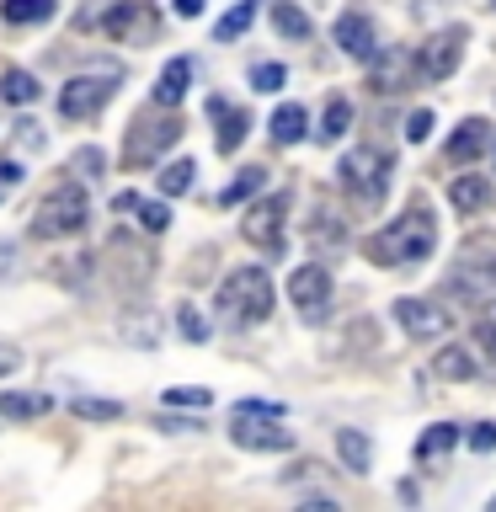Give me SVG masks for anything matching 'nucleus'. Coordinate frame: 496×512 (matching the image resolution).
Instances as JSON below:
<instances>
[{
	"label": "nucleus",
	"instance_id": "obj_1",
	"mask_svg": "<svg viewBox=\"0 0 496 512\" xmlns=\"http://www.w3.org/2000/svg\"><path fill=\"white\" fill-rule=\"evenodd\" d=\"M432 246H438V219L427 208H406V214H395L390 230L368 235V256L379 267H416L422 256H432Z\"/></svg>",
	"mask_w": 496,
	"mask_h": 512
},
{
	"label": "nucleus",
	"instance_id": "obj_2",
	"mask_svg": "<svg viewBox=\"0 0 496 512\" xmlns=\"http://www.w3.org/2000/svg\"><path fill=\"white\" fill-rule=\"evenodd\" d=\"M214 304H219L224 320H235V326H256V320H267L272 315V278H267V267L230 272V278L219 283Z\"/></svg>",
	"mask_w": 496,
	"mask_h": 512
},
{
	"label": "nucleus",
	"instance_id": "obj_3",
	"mask_svg": "<svg viewBox=\"0 0 496 512\" xmlns=\"http://www.w3.org/2000/svg\"><path fill=\"white\" fill-rule=\"evenodd\" d=\"M91 219V203H86V187L80 182H59L48 187V198L38 203V214H32V235L43 240H59V235H80Z\"/></svg>",
	"mask_w": 496,
	"mask_h": 512
},
{
	"label": "nucleus",
	"instance_id": "obj_4",
	"mask_svg": "<svg viewBox=\"0 0 496 512\" xmlns=\"http://www.w3.org/2000/svg\"><path fill=\"white\" fill-rule=\"evenodd\" d=\"M342 187H347V198L358 203V208H379V198H384V187H390V155L384 150H374V144H358L352 155H342Z\"/></svg>",
	"mask_w": 496,
	"mask_h": 512
},
{
	"label": "nucleus",
	"instance_id": "obj_5",
	"mask_svg": "<svg viewBox=\"0 0 496 512\" xmlns=\"http://www.w3.org/2000/svg\"><path fill=\"white\" fill-rule=\"evenodd\" d=\"M182 139V118H171V107H160L155 118H134L128 123V139H123V166L139 171L150 166L160 150H171V144Z\"/></svg>",
	"mask_w": 496,
	"mask_h": 512
},
{
	"label": "nucleus",
	"instance_id": "obj_6",
	"mask_svg": "<svg viewBox=\"0 0 496 512\" xmlns=\"http://www.w3.org/2000/svg\"><path fill=\"white\" fill-rule=\"evenodd\" d=\"M283 416L278 411H235V427H230V438L240 448H251V454H283V448H294V432L278 427Z\"/></svg>",
	"mask_w": 496,
	"mask_h": 512
},
{
	"label": "nucleus",
	"instance_id": "obj_7",
	"mask_svg": "<svg viewBox=\"0 0 496 512\" xmlns=\"http://www.w3.org/2000/svg\"><path fill=\"white\" fill-rule=\"evenodd\" d=\"M283 219H288V198H283V192H272V198L251 203V214L240 219V235H246L256 251L278 256L283 251Z\"/></svg>",
	"mask_w": 496,
	"mask_h": 512
},
{
	"label": "nucleus",
	"instance_id": "obj_8",
	"mask_svg": "<svg viewBox=\"0 0 496 512\" xmlns=\"http://www.w3.org/2000/svg\"><path fill=\"white\" fill-rule=\"evenodd\" d=\"M288 299L299 304L304 320H326L331 310V272L326 267H294V278H288Z\"/></svg>",
	"mask_w": 496,
	"mask_h": 512
},
{
	"label": "nucleus",
	"instance_id": "obj_9",
	"mask_svg": "<svg viewBox=\"0 0 496 512\" xmlns=\"http://www.w3.org/2000/svg\"><path fill=\"white\" fill-rule=\"evenodd\" d=\"M107 102H112V75H75L70 86L59 91L64 118H96Z\"/></svg>",
	"mask_w": 496,
	"mask_h": 512
},
{
	"label": "nucleus",
	"instance_id": "obj_10",
	"mask_svg": "<svg viewBox=\"0 0 496 512\" xmlns=\"http://www.w3.org/2000/svg\"><path fill=\"white\" fill-rule=\"evenodd\" d=\"M102 32L118 43H150L155 38V11L144 0H118L107 16H102Z\"/></svg>",
	"mask_w": 496,
	"mask_h": 512
},
{
	"label": "nucleus",
	"instance_id": "obj_11",
	"mask_svg": "<svg viewBox=\"0 0 496 512\" xmlns=\"http://www.w3.org/2000/svg\"><path fill=\"white\" fill-rule=\"evenodd\" d=\"M459 54H464V27H448L432 43H422V54H416V75H422V80H448L459 70Z\"/></svg>",
	"mask_w": 496,
	"mask_h": 512
},
{
	"label": "nucleus",
	"instance_id": "obj_12",
	"mask_svg": "<svg viewBox=\"0 0 496 512\" xmlns=\"http://www.w3.org/2000/svg\"><path fill=\"white\" fill-rule=\"evenodd\" d=\"M336 48H342L347 59H358V64H374V59H379V32H374V22H368L363 11H342V16H336Z\"/></svg>",
	"mask_w": 496,
	"mask_h": 512
},
{
	"label": "nucleus",
	"instance_id": "obj_13",
	"mask_svg": "<svg viewBox=\"0 0 496 512\" xmlns=\"http://www.w3.org/2000/svg\"><path fill=\"white\" fill-rule=\"evenodd\" d=\"M395 320H400V331H406L411 342H438V336L448 331V315L427 299H395Z\"/></svg>",
	"mask_w": 496,
	"mask_h": 512
},
{
	"label": "nucleus",
	"instance_id": "obj_14",
	"mask_svg": "<svg viewBox=\"0 0 496 512\" xmlns=\"http://www.w3.org/2000/svg\"><path fill=\"white\" fill-rule=\"evenodd\" d=\"M448 294H459V299H491L496 294V256H464V262L448 272Z\"/></svg>",
	"mask_w": 496,
	"mask_h": 512
},
{
	"label": "nucleus",
	"instance_id": "obj_15",
	"mask_svg": "<svg viewBox=\"0 0 496 512\" xmlns=\"http://www.w3.org/2000/svg\"><path fill=\"white\" fill-rule=\"evenodd\" d=\"M491 150V123L486 118H464L448 139V160H480Z\"/></svg>",
	"mask_w": 496,
	"mask_h": 512
},
{
	"label": "nucleus",
	"instance_id": "obj_16",
	"mask_svg": "<svg viewBox=\"0 0 496 512\" xmlns=\"http://www.w3.org/2000/svg\"><path fill=\"white\" fill-rule=\"evenodd\" d=\"M112 208H118V214H128L134 224H144L150 235H160V230L171 224V208L155 203V198H139V192H118V203H112Z\"/></svg>",
	"mask_w": 496,
	"mask_h": 512
},
{
	"label": "nucleus",
	"instance_id": "obj_17",
	"mask_svg": "<svg viewBox=\"0 0 496 512\" xmlns=\"http://www.w3.org/2000/svg\"><path fill=\"white\" fill-rule=\"evenodd\" d=\"M448 203L459 208V214H486V208L496 203V192L486 176H454V187H448Z\"/></svg>",
	"mask_w": 496,
	"mask_h": 512
},
{
	"label": "nucleus",
	"instance_id": "obj_18",
	"mask_svg": "<svg viewBox=\"0 0 496 512\" xmlns=\"http://www.w3.org/2000/svg\"><path fill=\"white\" fill-rule=\"evenodd\" d=\"M187 86H192V59H171L155 80V107H182Z\"/></svg>",
	"mask_w": 496,
	"mask_h": 512
},
{
	"label": "nucleus",
	"instance_id": "obj_19",
	"mask_svg": "<svg viewBox=\"0 0 496 512\" xmlns=\"http://www.w3.org/2000/svg\"><path fill=\"white\" fill-rule=\"evenodd\" d=\"M214 118H219V155H235L240 144H246L251 118L240 107H224V96H214Z\"/></svg>",
	"mask_w": 496,
	"mask_h": 512
},
{
	"label": "nucleus",
	"instance_id": "obj_20",
	"mask_svg": "<svg viewBox=\"0 0 496 512\" xmlns=\"http://www.w3.org/2000/svg\"><path fill=\"white\" fill-rule=\"evenodd\" d=\"M54 411V395H22V390H0V416L11 422H32V416Z\"/></svg>",
	"mask_w": 496,
	"mask_h": 512
},
{
	"label": "nucleus",
	"instance_id": "obj_21",
	"mask_svg": "<svg viewBox=\"0 0 496 512\" xmlns=\"http://www.w3.org/2000/svg\"><path fill=\"white\" fill-rule=\"evenodd\" d=\"M438 379H475L480 374V358L475 352H464V347H438Z\"/></svg>",
	"mask_w": 496,
	"mask_h": 512
},
{
	"label": "nucleus",
	"instance_id": "obj_22",
	"mask_svg": "<svg viewBox=\"0 0 496 512\" xmlns=\"http://www.w3.org/2000/svg\"><path fill=\"white\" fill-rule=\"evenodd\" d=\"M262 187H267V166H246V171H240L230 187L219 192V208H235V203H246L251 192H262Z\"/></svg>",
	"mask_w": 496,
	"mask_h": 512
},
{
	"label": "nucleus",
	"instance_id": "obj_23",
	"mask_svg": "<svg viewBox=\"0 0 496 512\" xmlns=\"http://www.w3.org/2000/svg\"><path fill=\"white\" fill-rule=\"evenodd\" d=\"M0 16H6L11 27H27V22L54 16V0H0Z\"/></svg>",
	"mask_w": 496,
	"mask_h": 512
},
{
	"label": "nucleus",
	"instance_id": "obj_24",
	"mask_svg": "<svg viewBox=\"0 0 496 512\" xmlns=\"http://www.w3.org/2000/svg\"><path fill=\"white\" fill-rule=\"evenodd\" d=\"M459 443V427H448V422H438V427H427L422 438H416V459H443L448 448Z\"/></svg>",
	"mask_w": 496,
	"mask_h": 512
},
{
	"label": "nucleus",
	"instance_id": "obj_25",
	"mask_svg": "<svg viewBox=\"0 0 496 512\" xmlns=\"http://www.w3.org/2000/svg\"><path fill=\"white\" fill-rule=\"evenodd\" d=\"M336 454H342L358 475L368 470V464H374V448H368V438H363V432H352V427H347V432H336Z\"/></svg>",
	"mask_w": 496,
	"mask_h": 512
},
{
	"label": "nucleus",
	"instance_id": "obj_26",
	"mask_svg": "<svg viewBox=\"0 0 496 512\" xmlns=\"http://www.w3.org/2000/svg\"><path fill=\"white\" fill-rule=\"evenodd\" d=\"M304 123H310V118H304V107L288 102V107H278V118H272L267 128H272V139H278V144H299L304 139Z\"/></svg>",
	"mask_w": 496,
	"mask_h": 512
},
{
	"label": "nucleus",
	"instance_id": "obj_27",
	"mask_svg": "<svg viewBox=\"0 0 496 512\" xmlns=\"http://www.w3.org/2000/svg\"><path fill=\"white\" fill-rule=\"evenodd\" d=\"M0 96L16 102V107H27V102H38V80H32L27 70H6L0 75Z\"/></svg>",
	"mask_w": 496,
	"mask_h": 512
},
{
	"label": "nucleus",
	"instance_id": "obj_28",
	"mask_svg": "<svg viewBox=\"0 0 496 512\" xmlns=\"http://www.w3.org/2000/svg\"><path fill=\"white\" fill-rule=\"evenodd\" d=\"M347 123H352V107H347V96H331L326 102V118H320V139L326 144H336L347 134Z\"/></svg>",
	"mask_w": 496,
	"mask_h": 512
},
{
	"label": "nucleus",
	"instance_id": "obj_29",
	"mask_svg": "<svg viewBox=\"0 0 496 512\" xmlns=\"http://www.w3.org/2000/svg\"><path fill=\"white\" fill-rule=\"evenodd\" d=\"M272 22H278L283 38H310V16H304L294 0H278V6H272Z\"/></svg>",
	"mask_w": 496,
	"mask_h": 512
},
{
	"label": "nucleus",
	"instance_id": "obj_30",
	"mask_svg": "<svg viewBox=\"0 0 496 512\" xmlns=\"http://www.w3.org/2000/svg\"><path fill=\"white\" fill-rule=\"evenodd\" d=\"M251 16H256V0H240V6H235L230 16H219V27H214V38H219V43H235V38H240V32H246V27H251Z\"/></svg>",
	"mask_w": 496,
	"mask_h": 512
},
{
	"label": "nucleus",
	"instance_id": "obj_31",
	"mask_svg": "<svg viewBox=\"0 0 496 512\" xmlns=\"http://www.w3.org/2000/svg\"><path fill=\"white\" fill-rule=\"evenodd\" d=\"M75 416H80V422H118L123 406H118V400H91V395H80V400H75Z\"/></svg>",
	"mask_w": 496,
	"mask_h": 512
},
{
	"label": "nucleus",
	"instance_id": "obj_32",
	"mask_svg": "<svg viewBox=\"0 0 496 512\" xmlns=\"http://www.w3.org/2000/svg\"><path fill=\"white\" fill-rule=\"evenodd\" d=\"M475 342H480V352L486 358H496V294L480 304V320H475Z\"/></svg>",
	"mask_w": 496,
	"mask_h": 512
},
{
	"label": "nucleus",
	"instance_id": "obj_33",
	"mask_svg": "<svg viewBox=\"0 0 496 512\" xmlns=\"http://www.w3.org/2000/svg\"><path fill=\"white\" fill-rule=\"evenodd\" d=\"M192 171H198L192 160H171V166L160 171V192H166V198H176V192H187V187H192Z\"/></svg>",
	"mask_w": 496,
	"mask_h": 512
},
{
	"label": "nucleus",
	"instance_id": "obj_34",
	"mask_svg": "<svg viewBox=\"0 0 496 512\" xmlns=\"http://www.w3.org/2000/svg\"><path fill=\"white\" fill-rule=\"evenodd\" d=\"M283 80H288L283 64H256V70H251V86L256 91H283Z\"/></svg>",
	"mask_w": 496,
	"mask_h": 512
},
{
	"label": "nucleus",
	"instance_id": "obj_35",
	"mask_svg": "<svg viewBox=\"0 0 496 512\" xmlns=\"http://www.w3.org/2000/svg\"><path fill=\"white\" fill-rule=\"evenodd\" d=\"M176 326H182L187 342H208V326H203V315L192 310V304H182V310H176Z\"/></svg>",
	"mask_w": 496,
	"mask_h": 512
},
{
	"label": "nucleus",
	"instance_id": "obj_36",
	"mask_svg": "<svg viewBox=\"0 0 496 512\" xmlns=\"http://www.w3.org/2000/svg\"><path fill=\"white\" fill-rule=\"evenodd\" d=\"M464 443H470L475 454H491L496 448V422H475L470 432H464Z\"/></svg>",
	"mask_w": 496,
	"mask_h": 512
},
{
	"label": "nucleus",
	"instance_id": "obj_37",
	"mask_svg": "<svg viewBox=\"0 0 496 512\" xmlns=\"http://www.w3.org/2000/svg\"><path fill=\"white\" fill-rule=\"evenodd\" d=\"M166 406H192V411H203V406H208V390H166Z\"/></svg>",
	"mask_w": 496,
	"mask_h": 512
},
{
	"label": "nucleus",
	"instance_id": "obj_38",
	"mask_svg": "<svg viewBox=\"0 0 496 512\" xmlns=\"http://www.w3.org/2000/svg\"><path fill=\"white\" fill-rule=\"evenodd\" d=\"M427 134H432V112H411L406 139H411V144H427Z\"/></svg>",
	"mask_w": 496,
	"mask_h": 512
},
{
	"label": "nucleus",
	"instance_id": "obj_39",
	"mask_svg": "<svg viewBox=\"0 0 496 512\" xmlns=\"http://www.w3.org/2000/svg\"><path fill=\"white\" fill-rule=\"evenodd\" d=\"M75 171L80 176H102V150H80L75 155Z\"/></svg>",
	"mask_w": 496,
	"mask_h": 512
},
{
	"label": "nucleus",
	"instance_id": "obj_40",
	"mask_svg": "<svg viewBox=\"0 0 496 512\" xmlns=\"http://www.w3.org/2000/svg\"><path fill=\"white\" fill-rule=\"evenodd\" d=\"M22 176H27V171H22V166H16V160H11V155H6V160H0V187H16V182H22Z\"/></svg>",
	"mask_w": 496,
	"mask_h": 512
},
{
	"label": "nucleus",
	"instance_id": "obj_41",
	"mask_svg": "<svg viewBox=\"0 0 496 512\" xmlns=\"http://www.w3.org/2000/svg\"><path fill=\"white\" fill-rule=\"evenodd\" d=\"M171 11H176V16H187V22H192V16H203V0H171Z\"/></svg>",
	"mask_w": 496,
	"mask_h": 512
},
{
	"label": "nucleus",
	"instance_id": "obj_42",
	"mask_svg": "<svg viewBox=\"0 0 496 512\" xmlns=\"http://www.w3.org/2000/svg\"><path fill=\"white\" fill-rule=\"evenodd\" d=\"M16 363H22V352H16V347H0V374H11Z\"/></svg>",
	"mask_w": 496,
	"mask_h": 512
},
{
	"label": "nucleus",
	"instance_id": "obj_43",
	"mask_svg": "<svg viewBox=\"0 0 496 512\" xmlns=\"http://www.w3.org/2000/svg\"><path fill=\"white\" fill-rule=\"evenodd\" d=\"M491 507H496V496H491Z\"/></svg>",
	"mask_w": 496,
	"mask_h": 512
},
{
	"label": "nucleus",
	"instance_id": "obj_44",
	"mask_svg": "<svg viewBox=\"0 0 496 512\" xmlns=\"http://www.w3.org/2000/svg\"><path fill=\"white\" fill-rule=\"evenodd\" d=\"M491 6H496V0H491Z\"/></svg>",
	"mask_w": 496,
	"mask_h": 512
}]
</instances>
